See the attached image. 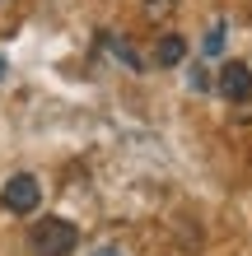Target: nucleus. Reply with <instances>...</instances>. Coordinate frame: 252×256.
I'll use <instances>...</instances> for the list:
<instances>
[{"instance_id":"obj_1","label":"nucleus","mask_w":252,"mask_h":256,"mask_svg":"<svg viewBox=\"0 0 252 256\" xmlns=\"http://www.w3.org/2000/svg\"><path fill=\"white\" fill-rule=\"evenodd\" d=\"M80 242V228L70 219H38L33 224V233H28V252L33 256H70Z\"/></svg>"},{"instance_id":"obj_6","label":"nucleus","mask_w":252,"mask_h":256,"mask_svg":"<svg viewBox=\"0 0 252 256\" xmlns=\"http://www.w3.org/2000/svg\"><path fill=\"white\" fill-rule=\"evenodd\" d=\"M145 14H150V19H168V14H173V0H145Z\"/></svg>"},{"instance_id":"obj_3","label":"nucleus","mask_w":252,"mask_h":256,"mask_svg":"<svg viewBox=\"0 0 252 256\" xmlns=\"http://www.w3.org/2000/svg\"><path fill=\"white\" fill-rule=\"evenodd\" d=\"M215 88H219V98H229V102H247L252 98V70H247V61H224Z\"/></svg>"},{"instance_id":"obj_4","label":"nucleus","mask_w":252,"mask_h":256,"mask_svg":"<svg viewBox=\"0 0 252 256\" xmlns=\"http://www.w3.org/2000/svg\"><path fill=\"white\" fill-rule=\"evenodd\" d=\"M154 61L164 66V70L182 66V61H187V42L177 38V33H164V38H159V47H154Z\"/></svg>"},{"instance_id":"obj_5","label":"nucleus","mask_w":252,"mask_h":256,"mask_svg":"<svg viewBox=\"0 0 252 256\" xmlns=\"http://www.w3.org/2000/svg\"><path fill=\"white\" fill-rule=\"evenodd\" d=\"M219 47H224V19H219V24L210 28V33H205V56H215Z\"/></svg>"},{"instance_id":"obj_7","label":"nucleus","mask_w":252,"mask_h":256,"mask_svg":"<svg viewBox=\"0 0 252 256\" xmlns=\"http://www.w3.org/2000/svg\"><path fill=\"white\" fill-rule=\"evenodd\" d=\"M98 256H122V252H117V247H108V252H98Z\"/></svg>"},{"instance_id":"obj_2","label":"nucleus","mask_w":252,"mask_h":256,"mask_svg":"<svg viewBox=\"0 0 252 256\" xmlns=\"http://www.w3.org/2000/svg\"><path fill=\"white\" fill-rule=\"evenodd\" d=\"M0 205L10 210V214H33V210L42 205V186H38V177L33 172H14L5 191H0Z\"/></svg>"}]
</instances>
